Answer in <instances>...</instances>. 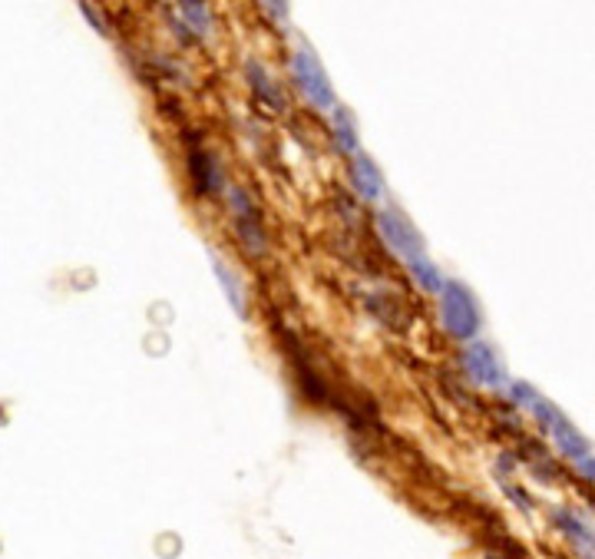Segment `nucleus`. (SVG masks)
<instances>
[{
  "label": "nucleus",
  "mask_w": 595,
  "mask_h": 559,
  "mask_svg": "<svg viewBox=\"0 0 595 559\" xmlns=\"http://www.w3.org/2000/svg\"><path fill=\"white\" fill-rule=\"evenodd\" d=\"M553 523H556V530H562L572 543H576V550H579L582 556L592 559V553H595V533L589 530L586 523L579 520L576 513L559 507V510H553Z\"/></svg>",
  "instance_id": "9"
},
{
  "label": "nucleus",
  "mask_w": 595,
  "mask_h": 559,
  "mask_svg": "<svg viewBox=\"0 0 595 559\" xmlns=\"http://www.w3.org/2000/svg\"><path fill=\"white\" fill-rule=\"evenodd\" d=\"M536 417H539V424H543L549 434H553V440L559 444V450L566 457H572L579 464L582 457H589V444H586V437L579 434L576 427H572L566 417H562L559 411H556V404H549V401H543V397H539L536 401Z\"/></svg>",
  "instance_id": "3"
},
{
  "label": "nucleus",
  "mask_w": 595,
  "mask_h": 559,
  "mask_svg": "<svg viewBox=\"0 0 595 559\" xmlns=\"http://www.w3.org/2000/svg\"><path fill=\"white\" fill-rule=\"evenodd\" d=\"M410 272H414V282H420V288H424V292H440L443 295V288H447L443 275L437 272V265L430 262V258H424V255L410 262Z\"/></svg>",
  "instance_id": "12"
},
{
  "label": "nucleus",
  "mask_w": 595,
  "mask_h": 559,
  "mask_svg": "<svg viewBox=\"0 0 595 559\" xmlns=\"http://www.w3.org/2000/svg\"><path fill=\"white\" fill-rule=\"evenodd\" d=\"M377 229H381V239L387 242V249H391L394 255L407 258V262L420 258V245H424V242H420L417 229L400 212L384 209L381 215H377Z\"/></svg>",
  "instance_id": "4"
},
{
  "label": "nucleus",
  "mask_w": 595,
  "mask_h": 559,
  "mask_svg": "<svg viewBox=\"0 0 595 559\" xmlns=\"http://www.w3.org/2000/svg\"><path fill=\"white\" fill-rule=\"evenodd\" d=\"M245 73H248V80L255 83L258 100H265L268 106H272V110H281V106H285V96H281V93L275 90V83L268 80L265 67H258V63L252 60V63H248V67H245Z\"/></svg>",
  "instance_id": "10"
},
{
  "label": "nucleus",
  "mask_w": 595,
  "mask_h": 559,
  "mask_svg": "<svg viewBox=\"0 0 595 559\" xmlns=\"http://www.w3.org/2000/svg\"><path fill=\"white\" fill-rule=\"evenodd\" d=\"M182 14H186V20H192V24H196V30H199L202 37L212 30V14L205 10V4H192V0H186V4H182Z\"/></svg>",
  "instance_id": "14"
},
{
  "label": "nucleus",
  "mask_w": 595,
  "mask_h": 559,
  "mask_svg": "<svg viewBox=\"0 0 595 559\" xmlns=\"http://www.w3.org/2000/svg\"><path fill=\"white\" fill-rule=\"evenodd\" d=\"M189 169H192V179H196V189L202 192V196H215V192L222 189V182H225L222 166L212 153H205V149H192Z\"/></svg>",
  "instance_id": "7"
},
{
  "label": "nucleus",
  "mask_w": 595,
  "mask_h": 559,
  "mask_svg": "<svg viewBox=\"0 0 595 559\" xmlns=\"http://www.w3.org/2000/svg\"><path fill=\"white\" fill-rule=\"evenodd\" d=\"M513 397L516 401H529V407H536V401H539V394L529 384H513Z\"/></svg>",
  "instance_id": "15"
},
{
  "label": "nucleus",
  "mask_w": 595,
  "mask_h": 559,
  "mask_svg": "<svg viewBox=\"0 0 595 559\" xmlns=\"http://www.w3.org/2000/svg\"><path fill=\"white\" fill-rule=\"evenodd\" d=\"M440 315H443V328L460 341H470L476 331H480V308H476V298L470 288L460 282H447V288H443Z\"/></svg>",
  "instance_id": "1"
},
{
  "label": "nucleus",
  "mask_w": 595,
  "mask_h": 559,
  "mask_svg": "<svg viewBox=\"0 0 595 559\" xmlns=\"http://www.w3.org/2000/svg\"><path fill=\"white\" fill-rule=\"evenodd\" d=\"M579 473H582L586 480L595 483V457H582V460H579Z\"/></svg>",
  "instance_id": "16"
},
{
  "label": "nucleus",
  "mask_w": 595,
  "mask_h": 559,
  "mask_svg": "<svg viewBox=\"0 0 595 559\" xmlns=\"http://www.w3.org/2000/svg\"><path fill=\"white\" fill-rule=\"evenodd\" d=\"M215 278L222 282V288H225V295H229V301L235 305V311L238 315H245V295H242V285H238V278L225 268L219 258H215Z\"/></svg>",
  "instance_id": "13"
},
{
  "label": "nucleus",
  "mask_w": 595,
  "mask_h": 559,
  "mask_svg": "<svg viewBox=\"0 0 595 559\" xmlns=\"http://www.w3.org/2000/svg\"><path fill=\"white\" fill-rule=\"evenodd\" d=\"M232 206H235L238 239L245 242V249L252 255H262L265 252V232H262V222H258V209L252 206V199H248L242 189H232Z\"/></svg>",
  "instance_id": "5"
},
{
  "label": "nucleus",
  "mask_w": 595,
  "mask_h": 559,
  "mask_svg": "<svg viewBox=\"0 0 595 559\" xmlns=\"http://www.w3.org/2000/svg\"><path fill=\"white\" fill-rule=\"evenodd\" d=\"M334 146H338L341 153H354L357 149V123L341 106H334Z\"/></svg>",
  "instance_id": "11"
},
{
  "label": "nucleus",
  "mask_w": 595,
  "mask_h": 559,
  "mask_svg": "<svg viewBox=\"0 0 595 559\" xmlns=\"http://www.w3.org/2000/svg\"><path fill=\"white\" fill-rule=\"evenodd\" d=\"M295 80H298V86L305 90V96L315 106H321V110H334V90H331V80H328V73L321 70V63H318V57L311 53L308 47H301L298 53H295Z\"/></svg>",
  "instance_id": "2"
},
{
  "label": "nucleus",
  "mask_w": 595,
  "mask_h": 559,
  "mask_svg": "<svg viewBox=\"0 0 595 559\" xmlns=\"http://www.w3.org/2000/svg\"><path fill=\"white\" fill-rule=\"evenodd\" d=\"M463 364H467V371H470V378L473 381H480V384H503V364L500 358H496V351L493 348H486V344H470L467 351H463Z\"/></svg>",
  "instance_id": "6"
},
{
  "label": "nucleus",
  "mask_w": 595,
  "mask_h": 559,
  "mask_svg": "<svg viewBox=\"0 0 595 559\" xmlns=\"http://www.w3.org/2000/svg\"><path fill=\"white\" fill-rule=\"evenodd\" d=\"M351 182H354L357 196H364V199H381L384 196V176H381V169H377L374 159L364 156V153H357L351 159Z\"/></svg>",
  "instance_id": "8"
}]
</instances>
